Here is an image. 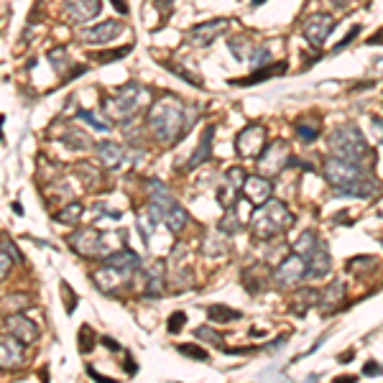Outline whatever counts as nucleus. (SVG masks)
<instances>
[{"mask_svg": "<svg viewBox=\"0 0 383 383\" xmlns=\"http://www.w3.org/2000/svg\"><path fill=\"white\" fill-rule=\"evenodd\" d=\"M194 118L197 115H192L189 105L185 100H179L177 95H164L151 105L146 123L161 146H174L185 138V133L192 128Z\"/></svg>", "mask_w": 383, "mask_h": 383, "instance_id": "1", "label": "nucleus"}, {"mask_svg": "<svg viewBox=\"0 0 383 383\" xmlns=\"http://www.w3.org/2000/svg\"><path fill=\"white\" fill-rule=\"evenodd\" d=\"M324 179L338 192V197H376L381 192V182L363 171L361 164L345 161L338 156H330L324 161Z\"/></svg>", "mask_w": 383, "mask_h": 383, "instance_id": "2", "label": "nucleus"}, {"mask_svg": "<svg viewBox=\"0 0 383 383\" xmlns=\"http://www.w3.org/2000/svg\"><path fill=\"white\" fill-rule=\"evenodd\" d=\"M291 225H294V215L279 199H266L253 215V233L258 240H273V238L284 236Z\"/></svg>", "mask_w": 383, "mask_h": 383, "instance_id": "3", "label": "nucleus"}, {"mask_svg": "<svg viewBox=\"0 0 383 383\" xmlns=\"http://www.w3.org/2000/svg\"><path fill=\"white\" fill-rule=\"evenodd\" d=\"M327 146H330L332 156L345 159V161H353V164H363L368 156H373L363 131L358 126H353V123H345V126L335 128L332 136L327 138Z\"/></svg>", "mask_w": 383, "mask_h": 383, "instance_id": "4", "label": "nucleus"}, {"mask_svg": "<svg viewBox=\"0 0 383 383\" xmlns=\"http://www.w3.org/2000/svg\"><path fill=\"white\" fill-rule=\"evenodd\" d=\"M146 100H148L146 89L140 87L138 82H131V85H126L123 89H118L115 95L105 97L103 110L110 120H120V123H126V120H131L133 115L140 110V105L146 103Z\"/></svg>", "mask_w": 383, "mask_h": 383, "instance_id": "5", "label": "nucleus"}, {"mask_svg": "<svg viewBox=\"0 0 383 383\" xmlns=\"http://www.w3.org/2000/svg\"><path fill=\"white\" fill-rule=\"evenodd\" d=\"M120 233H113V236H103L92 228H85V230H77L69 236V245L77 256H85V258H100V256H110L115 248L110 245L113 238H118Z\"/></svg>", "mask_w": 383, "mask_h": 383, "instance_id": "6", "label": "nucleus"}, {"mask_svg": "<svg viewBox=\"0 0 383 383\" xmlns=\"http://www.w3.org/2000/svg\"><path fill=\"white\" fill-rule=\"evenodd\" d=\"M307 276H310V271H307L304 258L299 256V253H291V256L284 258L279 263V268L273 271V284L279 289H294L299 287Z\"/></svg>", "mask_w": 383, "mask_h": 383, "instance_id": "7", "label": "nucleus"}, {"mask_svg": "<svg viewBox=\"0 0 383 383\" xmlns=\"http://www.w3.org/2000/svg\"><path fill=\"white\" fill-rule=\"evenodd\" d=\"M289 166V146L287 140H273L268 146H263V151L258 154V169L263 177H276Z\"/></svg>", "mask_w": 383, "mask_h": 383, "instance_id": "8", "label": "nucleus"}, {"mask_svg": "<svg viewBox=\"0 0 383 383\" xmlns=\"http://www.w3.org/2000/svg\"><path fill=\"white\" fill-rule=\"evenodd\" d=\"M335 26H338V21H335L330 13H312L307 15L302 23V36L307 38L315 49H319V46H324V41L330 38Z\"/></svg>", "mask_w": 383, "mask_h": 383, "instance_id": "9", "label": "nucleus"}, {"mask_svg": "<svg viewBox=\"0 0 383 383\" xmlns=\"http://www.w3.org/2000/svg\"><path fill=\"white\" fill-rule=\"evenodd\" d=\"M263 146H266V128L261 123H251V126H245L243 131L238 133L236 148L240 159H258Z\"/></svg>", "mask_w": 383, "mask_h": 383, "instance_id": "10", "label": "nucleus"}, {"mask_svg": "<svg viewBox=\"0 0 383 383\" xmlns=\"http://www.w3.org/2000/svg\"><path fill=\"white\" fill-rule=\"evenodd\" d=\"M131 276L133 273L126 271V268H118V266H113V263H105L103 268L95 273V287L100 289L103 294H118L120 289L128 284Z\"/></svg>", "mask_w": 383, "mask_h": 383, "instance_id": "11", "label": "nucleus"}, {"mask_svg": "<svg viewBox=\"0 0 383 383\" xmlns=\"http://www.w3.org/2000/svg\"><path fill=\"white\" fill-rule=\"evenodd\" d=\"M126 31V26L120 21H103L92 26V29H85L80 34V41L82 44H89V46H100V44H110L115 38Z\"/></svg>", "mask_w": 383, "mask_h": 383, "instance_id": "12", "label": "nucleus"}, {"mask_svg": "<svg viewBox=\"0 0 383 383\" xmlns=\"http://www.w3.org/2000/svg\"><path fill=\"white\" fill-rule=\"evenodd\" d=\"M225 31H228V18H212V21L199 23V26L189 29L187 41H189L192 46H210L212 41H217Z\"/></svg>", "mask_w": 383, "mask_h": 383, "instance_id": "13", "label": "nucleus"}, {"mask_svg": "<svg viewBox=\"0 0 383 383\" xmlns=\"http://www.w3.org/2000/svg\"><path fill=\"white\" fill-rule=\"evenodd\" d=\"M26 363V350L18 338H3L0 340V370H18Z\"/></svg>", "mask_w": 383, "mask_h": 383, "instance_id": "14", "label": "nucleus"}, {"mask_svg": "<svg viewBox=\"0 0 383 383\" xmlns=\"http://www.w3.org/2000/svg\"><path fill=\"white\" fill-rule=\"evenodd\" d=\"M304 263H307V271H310V276H315V279H322V276H327L330 273V251H327V245H324V240H317V243L312 245L310 251L304 253Z\"/></svg>", "mask_w": 383, "mask_h": 383, "instance_id": "15", "label": "nucleus"}, {"mask_svg": "<svg viewBox=\"0 0 383 383\" xmlns=\"http://www.w3.org/2000/svg\"><path fill=\"white\" fill-rule=\"evenodd\" d=\"M243 199H248L251 205H263L266 199L273 197V185L268 177H245L243 187H240Z\"/></svg>", "mask_w": 383, "mask_h": 383, "instance_id": "16", "label": "nucleus"}, {"mask_svg": "<svg viewBox=\"0 0 383 383\" xmlns=\"http://www.w3.org/2000/svg\"><path fill=\"white\" fill-rule=\"evenodd\" d=\"M6 330L10 332L13 338L21 340L23 345H31V342H36V338H38L36 322L29 319L26 315H21V312H13V315L6 319Z\"/></svg>", "mask_w": 383, "mask_h": 383, "instance_id": "17", "label": "nucleus"}, {"mask_svg": "<svg viewBox=\"0 0 383 383\" xmlns=\"http://www.w3.org/2000/svg\"><path fill=\"white\" fill-rule=\"evenodd\" d=\"M64 10L72 23H89L100 13V0H64Z\"/></svg>", "mask_w": 383, "mask_h": 383, "instance_id": "18", "label": "nucleus"}, {"mask_svg": "<svg viewBox=\"0 0 383 383\" xmlns=\"http://www.w3.org/2000/svg\"><path fill=\"white\" fill-rule=\"evenodd\" d=\"M342 304H345V281H332L324 291H319L317 310L322 312V315H332V312H338Z\"/></svg>", "mask_w": 383, "mask_h": 383, "instance_id": "19", "label": "nucleus"}, {"mask_svg": "<svg viewBox=\"0 0 383 383\" xmlns=\"http://www.w3.org/2000/svg\"><path fill=\"white\" fill-rule=\"evenodd\" d=\"M212 140H215V126H207V128H205V133H202V138H199L197 148L192 151V159L187 161V166H185L187 171L197 169L199 164L207 161V159L212 156Z\"/></svg>", "mask_w": 383, "mask_h": 383, "instance_id": "20", "label": "nucleus"}, {"mask_svg": "<svg viewBox=\"0 0 383 383\" xmlns=\"http://www.w3.org/2000/svg\"><path fill=\"white\" fill-rule=\"evenodd\" d=\"M143 294L156 299L164 294V263L156 261L148 271H143Z\"/></svg>", "mask_w": 383, "mask_h": 383, "instance_id": "21", "label": "nucleus"}, {"mask_svg": "<svg viewBox=\"0 0 383 383\" xmlns=\"http://www.w3.org/2000/svg\"><path fill=\"white\" fill-rule=\"evenodd\" d=\"M97 156H100V164H103L105 169H118L123 159H126V151L120 143H113V140H103L100 146H97Z\"/></svg>", "mask_w": 383, "mask_h": 383, "instance_id": "22", "label": "nucleus"}, {"mask_svg": "<svg viewBox=\"0 0 383 383\" xmlns=\"http://www.w3.org/2000/svg\"><path fill=\"white\" fill-rule=\"evenodd\" d=\"M289 69L287 62H273V64H266V66H258L256 72L251 77H243V80H236V85H245V87H251V85H258V82L263 80H271V77H279Z\"/></svg>", "mask_w": 383, "mask_h": 383, "instance_id": "23", "label": "nucleus"}, {"mask_svg": "<svg viewBox=\"0 0 383 383\" xmlns=\"http://www.w3.org/2000/svg\"><path fill=\"white\" fill-rule=\"evenodd\" d=\"M317 299H319L317 289H302V291L291 299V312H294L296 317H304L312 307H317Z\"/></svg>", "mask_w": 383, "mask_h": 383, "instance_id": "24", "label": "nucleus"}, {"mask_svg": "<svg viewBox=\"0 0 383 383\" xmlns=\"http://www.w3.org/2000/svg\"><path fill=\"white\" fill-rule=\"evenodd\" d=\"M294 128H296V136H299L304 143H315V140L319 138V131H322L319 118H315V115H304V118H299L294 123Z\"/></svg>", "mask_w": 383, "mask_h": 383, "instance_id": "25", "label": "nucleus"}, {"mask_svg": "<svg viewBox=\"0 0 383 383\" xmlns=\"http://www.w3.org/2000/svg\"><path fill=\"white\" fill-rule=\"evenodd\" d=\"M228 46H230V52H233V57H236L238 62H245L248 57H251L253 52V44H251V38L245 36H230L228 38Z\"/></svg>", "mask_w": 383, "mask_h": 383, "instance_id": "26", "label": "nucleus"}, {"mask_svg": "<svg viewBox=\"0 0 383 383\" xmlns=\"http://www.w3.org/2000/svg\"><path fill=\"white\" fill-rule=\"evenodd\" d=\"M207 317L212 319V322H236V319H240V312L238 310H230V307H225V304H212L210 310H207Z\"/></svg>", "mask_w": 383, "mask_h": 383, "instance_id": "27", "label": "nucleus"}, {"mask_svg": "<svg viewBox=\"0 0 383 383\" xmlns=\"http://www.w3.org/2000/svg\"><path fill=\"white\" fill-rule=\"evenodd\" d=\"M266 281H268V273H263V276H256V266H253V268H248V271L243 273V287L248 289L251 294H258V291L266 287Z\"/></svg>", "mask_w": 383, "mask_h": 383, "instance_id": "28", "label": "nucleus"}, {"mask_svg": "<svg viewBox=\"0 0 383 383\" xmlns=\"http://www.w3.org/2000/svg\"><path fill=\"white\" fill-rule=\"evenodd\" d=\"M82 212H85V207H82L80 202H72V205L62 207L59 215H57V220L66 222V225H74V222H77L82 217Z\"/></svg>", "mask_w": 383, "mask_h": 383, "instance_id": "29", "label": "nucleus"}, {"mask_svg": "<svg viewBox=\"0 0 383 383\" xmlns=\"http://www.w3.org/2000/svg\"><path fill=\"white\" fill-rule=\"evenodd\" d=\"M49 62H52L54 72H59V74H66L69 72V66H72V59H69L66 49H54V52L49 54Z\"/></svg>", "mask_w": 383, "mask_h": 383, "instance_id": "30", "label": "nucleus"}, {"mask_svg": "<svg viewBox=\"0 0 383 383\" xmlns=\"http://www.w3.org/2000/svg\"><path fill=\"white\" fill-rule=\"evenodd\" d=\"M243 228V217H238L236 215V207H230V212H228V217L220 222V230L225 233V236H236L238 230Z\"/></svg>", "mask_w": 383, "mask_h": 383, "instance_id": "31", "label": "nucleus"}, {"mask_svg": "<svg viewBox=\"0 0 383 383\" xmlns=\"http://www.w3.org/2000/svg\"><path fill=\"white\" fill-rule=\"evenodd\" d=\"M245 177H248V174H245L240 166H233V169L228 171V177H225V187H228V189H233V192H240Z\"/></svg>", "mask_w": 383, "mask_h": 383, "instance_id": "32", "label": "nucleus"}, {"mask_svg": "<svg viewBox=\"0 0 383 383\" xmlns=\"http://www.w3.org/2000/svg\"><path fill=\"white\" fill-rule=\"evenodd\" d=\"M64 143L66 146H72V148H89L92 146V140H89V136L87 133H77V131H72V133H66L64 136Z\"/></svg>", "mask_w": 383, "mask_h": 383, "instance_id": "33", "label": "nucleus"}, {"mask_svg": "<svg viewBox=\"0 0 383 383\" xmlns=\"http://www.w3.org/2000/svg\"><path fill=\"white\" fill-rule=\"evenodd\" d=\"M194 335H197L199 340H205V342H210V345L222 347V335H220V332H215L212 327H207V324L197 327V330H194Z\"/></svg>", "mask_w": 383, "mask_h": 383, "instance_id": "34", "label": "nucleus"}, {"mask_svg": "<svg viewBox=\"0 0 383 383\" xmlns=\"http://www.w3.org/2000/svg\"><path fill=\"white\" fill-rule=\"evenodd\" d=\"M164 66H166L169 72L177 74L179 80H187V82H189V85H194V87H202V82H199L197 77H192V72H189V69H185V66L174 64V62H164Z\"/></svg>", "mask_w": 383, "mask_h": 383, "instance_id": "35", "label": "nucleus"}, {"mask_svg": "<svg viewBox=\"0 0 383 383\" xmlns=\"http://www.w3.org/2000/svg\"><path fill=\"white\" fill-rule=\"evenodd\" d=\"M92 347H95V332L89 324H85L80 330V353H89Z\"/></svg>", "mask_w": 383, "mask_h": 383, "instance_id": "36", "label": "nucleus"}, {"mask_svg": "<svg viewBox=\"0 0 383 383\" xmlns=\"http://www.w3.org/2000/svg\"><path fill=\"white\" fill-rule=\"evenodd\" d=\"M177 350H179L182 355H187V358H192V361H210V355H207L205 347H197V345H179Z\"/></svg>", "mask_w": 383, "mask_h": 383, "instance_id": "37", "label": "nucleus"}, {"mask_svg": "<svg viewBox=\"0 0 383 383\" xmlns=\"http://www.w3.org/2000/svg\"><path fill=\"white\" fill-rule=\"evenodd\" d=\"M80 120L89 123V126L97 128V131H110V123H108V120L95 118V113H89V110H82V113H80Z\"/></svg>", "mask_w": 383, "mask_h": 383, "instance_id": "38", "label": "nucleus"}, {"mask_svg": "<svg viewBox=\"0 0 383 383\" xmlns=\"http://www.w3.org/2000/svg\"><path fill=\"white\" fill-rule=\"evenodd\" d=\"M248 59H251V64L258 69V66H263V64H271V54H268V49H256Z\"/></svg>", "mask_w": 383, "mask_h": 383, "instance_id": "39", "label": "nucleus"}, {"mask_svg": "<svg viewBox=\"0 0 383 383\" xmlns=\"http://www.w3.org/2000/svg\"><path fill=\"white\" fill-rule=\"evenodd\" d=\"M133 46H123V49H115V52H105L100 54V62L103 64H108V62H115V59H123V57H128V52H131Z\"/></svg>", "mask_w": 383, "mask_h": 383, "instance_id": "40", "label": "nucleus"}, {"mask_svg": "<svg viewBox=\"0 0 383 383\" xmlns=\"http://www.w3.org/2000/svg\"><path fill=\"white\" fill-rule=\"evenodd\" d=\"M185 322H187L185 312H174V315L169 317V332H171V335H177V332L185 327Z\"/></svg>", "mask_w": 383, "mask_h": 383, "instance_id": "41", "label": "nucleus"}, {"mask_svg": "<svg viewBox=\"0 0 383 383\" xmlns=\"http://www.w3.org/2000/svg\"><path fill=\"white\" fill-rule=\"evenodd\" d=\"M10 268H13V258H10L6 251H3V248H0V281H3L8 273H10Z\"/></svg>", "mask_w": 383, "mask_h": 383, "instance_id": "42", "label": "nucleus"}, {"mask_svg": "<svg viewBox=\"0 0 383 383\" xmlns=\"http://www.w3.org/2000/svg\"><path fill=\"white\" fill-rule=\"evenodd\" d=\"M358 34H361V26H353V29H350V34H347L345 38H342V41H340L338 46H335V49H332V52L338 54V52H342V49H345L347 44H350V41H353L355 36H358Z\"/></svg>", "mask_w": 383, "mask_h": 383, "instance_id": "43", "label": "nucleus"}, {"mask_svg": "<svg viewBox=\"0 0 383 383\" xmlns=\"http://www.w3.org/2000/svg\"><path fill=\"white\" fill-rule=\"evenodd\" d=\"M62 289L66 291V312H74V307H77V296H74V291L69 289L66 281H62Z\"/></svg>", "mask_w": 383, "mask_h": 383, "instance_id": "44", "label": "nucleus"}, {"mask_svg": "<svg viewBox=\"0 0 383 383\" xmlns=\"http://www.w3.org/2000/svg\"><path fill=\"white\" fill-rule=\"evenodd\" d=\"M363 373H366V376H378V373H383V368L378 366V363H366Z\"/></svg>", "mask_w": 383, "mask_h": 383, "instance_id": "45", "label": "nucleus"}, {"mask_svg": "<svg viewBox=\"0 0 383 383\" xmlns=\"http://www.w3.org/2000/svg\"><path fill=\"white\" fill-rule=\"evenodd\" d=\"M373 128H376L378 140H383V120L381 118H373Z\"/></svg>", "mask_w": 383, "mask_h": 383, "instance_id": "46", "label": "nucleus"}, {"mask_svg": "<svg viewBox=\"0 0 383 383\" xmlns=\"http://www.w3.org/2000/svg\"><path fill=\"white\" fill-rule=\"evenodd\" d=\"M113 6L118 8L120 13H128V3H126V0H113Z\"/></svg>", "mask_w": 383, "mask_h": 383, "instance_id": "47", "label": "nucleus"}, {"mask_svg": "<svg viewBox=\"0 0 383 383\" xmlns=\"http://www.w3.org/2000/svg\"><path fill=\"white\" fill-rule=\"evenodd\" d=\"M378 34H381V36H370V38H368V44H370V46H376V44H383V29L378 31Z\"/></svg>", "mask_w": 383, "mask_h": 383, "instance_id": "48", "label": "nucleus"}, {"mask_svg": "<svg viewBox=\"0 0 383 383\" xmlns=\"http://www.w3.org/2000/svg\"><path fill=\"white\" fill-rule=\"evenodd\" d=\"M353 350H350V353H342V355H340V363H350V358H353Z\"/></svg>", "mask_w": 383, "mask_h": 383, "instance_id": "49", "label": "nucleus"}, {"mask_svg": "<svg viewBox=\"0 0 383 383\" xmlns=\"http://www.w3.org/2000/svg\"><path fill=\"white\" fill-rule=\"evenodd\" d=\"M103 342L108 347H110V350H118V345H115V342H113V338H103Z\"/></svg>", "mask_w": 383, "mask_h": 383, "instance_id": "50", "label": "nucleus"}, {"mask_svg": "<svg viewBox=\"0 0 383 383\" xmlns=\"http://www.w3.org/2000/svg\"><path fill=\"white\" fill-rule=\"evenodd\" d=\"M266 0H253V6H263Z\"/></svg>", "mask_w": 383, "mask_h": 383, "instance_id": "51", "label": "nucleus"}]
</instances>
